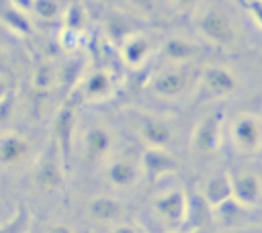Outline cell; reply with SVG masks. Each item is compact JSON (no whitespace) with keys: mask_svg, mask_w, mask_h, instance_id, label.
<instances>
[{"mask_svg":"<svg viewBox=\"0 0 262 233\" xmlns=\"http://www.w3.org/2000/svg\"><path fill=\"white\" fill-rule=\"evenodd\" d=\"M106 178L111 184L119 186V188H125V186H131L135 180H137V166L129 159H117L108 166L106 170Z\"/></svg>","mask_w":262,"mask_h":233,"instance_id":"obj_16","label":"cell"},{"mask_svg":"<svg viewBox=\"0 0 262 233\" xmlns=\"http://www.w3.org/2000/svg\"><path fill=\"white\" fill-rule=\"evenodd\" d=\"M203 196H205V200L211 204L213 211H215L219 204L227 202V200L231 198V176L225 174V172L213 174V176L207 180V184H205Z\"/></svg>","mask_w":262,"mask_h":233,"instance_id":"obj_9","label":"cell"},{"mask_svg":"<svg viewBox=\"0 0 262 233\" xmlns=\"http://www.w3.org/2000/svg\"><path fill=\"white\" fill-rule=\"evenodd\" d=\"M49 233H72V229L66 227V225H53V227L49 229Z\"/></svg>","mask_w":262,"mask_h":233,"instance_id":"obj_26","label":"cell"},{"mask_svg":"<svg viewBox=\"0 0 262 233\" xmlns=\"http://www.w3.org/2000/svg\"><path fill=\"white\" fill-rule=\"evenodd\" d=\"M149 49H151V41H149L145 35L131 33V35H127V39L123 41L121 55H123L125 63H129L131 67H137V65H141V63L147 59Z\"/></svg>","mask_w":262,"mask_h":233,"instance_id":"obj_10","label":"cell"},{"mask_svg":"<svg viewBox=\"0 0 262 233\" xmlns=\"http://www.w3.org/2000/svg\"><path fill=\"white\" fill-rule=\"evenodd\" d=\"M137 129H139L141 139L149 147L164 149L172 139V131H170L168 123L158 119V116H151V114H141L137 121Z\"/></svg>","mask_w":262,"mask_h":233,"instance_id":"obj_7","label":"cell"},{"mask_svg":"<svg viewBox=\"0 0 262 233\" xmlns=\"http://www.w3.org/2000/svg\"><path fill=\"white\" fill-rule=\"evenodd\" d=\"M27 221H29L27 211H20L10 223H6L4 227H0V233H23L27 229Z\"/></svg>","mask_w":262,"mask_h":233,"instance_id":"obj_21","label":"cell"},{"mask_svg":"<svg viewBox=\"0 0 262 233\" xmlns=\"http://www.w3.org/2000/svg\"><path fill=\"white\" fill-rule=\"evenodd\" d=\"M111 135L106 129L102 127H92L86 131L84 137V147H86V155L90 159H98L102 155H106V151L111 149Z\"/></svg>","mask_w":262,"mask_h":233,"instance_id":"obj_15","label":"cell"},{"mask_svg":"<svg viewBox=\"0 0 262 233\" xmlns=\"http://www.w3.org/2000/svg\"><path fill=\"white\" fill-rule=\"evenodd\" d=\"M213 213L211 204L205 200L203 194H190L188 204H186V217H184V229H201L207 221L209 215Z\"/></svg>","mask_w":262,"mask_h":233,"instance_id":"obj_13","label":"cell"},{"mask_svg":"<svg viewBox=\"0 0 262 233\" xmlns=\"http://www.w3.org/2000/svg\"><path fill=\"white\" fill-rule=\"evenodd\" d=\"M72 129H74V116H72V110H61V114H59V119H57V139H59L63 157H68V153H70Z\"/></svg>","mask_w":262,"mask_h":233,"instance_id":"obj_18","label":"cell"},{"mask_svg":"<svg viewBox=\"0 0 262 233\" xmlns=\"http://www.w3.org/2000/svg\"><path fill=\"white\" fill-rule=\"evenodd\" d=\"M221 133H223V112L215 110L209 112L201 123L196 125L192 133V149L199 155H211L221 145Z\"/></svg>","mask_w":262,"mask_h":233,"instance_id":"obj_3","label":"cell"},{"mask_svg":"<svg viewBox=\"0 0 262 233\" xmlns=\"http://www.w3.org/2000/svg\"><path fill=\"white\" fill-rule=\"evenodd\" d=\"M194 80L196 76L188 65H174L151 80V90L162 98H176L184 94Z\"/></svg>","mask_w":262,"mask_h":233,"instance_id":"obj_4","label":"cell"},{"mask_svg":"<svg viewBox=\"0 0 262 233\" xmlns=\"http://www.w3.org/2000/svg\"><path fill=\"white\" fill-rule=\"evenodd\" d=\"M244 6H246V10L250 12L252 20L262 29V0H246Z\"/></svg>","mask_w":262,"mask_h":233,"instance_id":"obj_22","label":"cell"},{"mask_svg":"<svg viewBox=\"0 0 262 233\" xmlns=\"http://www.w3.org/2000/svg\"><path fill=\"white\" fill-rule=\"evenodd\" d=\"M39 8H43V10H41L43 14H53V10H55L53 2H49V0H43V2H39Z\"/></svg>","mask_w":262,"mask_h":233,"instance_id":"obj_25","label":"cell"},{"mask_svg":"<svg viewBox=\"0 0 262 233\" xmlns=\"http://www.w3.org/2000/svg\"><path fill=\"white\" fill-rule=\"evenodd\" d=\"M115 233H143V231L139 227H135V225H119L115 229Z\"/></svg>","mask_w":262,"mask_h":233,"instance_id":"obj_24","label":"cell"},{"mask_svg":"<svg viewBox=\"0 0 262 233\" xmlns=\"http://www.w3.org/2000/svg\"><path fill=\"white\" fill-rule=\"evenodd\" d=\"M199 53L196 45L188 39H182V37H170L164 45H162V55L170 61V63H182L186 65L190 59H194Z\"/></svg>","mask_w":262,"mask_h":233,"instance_id":"obj_11","label":"cell"},{"mask_svg":"<svg viewBox=\"0 0 262 233\" xmlns=\"http://www.w3.org/2000/svg\"><path fill=\"white\" fill-rule=\"evenodd\" d=\"M199 88L205 96H227V94L235 92L237 78L227 67L209 65L199 76Z\"/></svg>","mask_w":262,"mask_h":233,"instance_id":"obj_5","label":"cell"},{"mask_svg":"<svg viewBox=\"0 0 262 233\" xmlns=\"http://www.w3.org/2000/svg\"><path fill=\"white\" fill-rule=\"evenodd\" d=\"M133 2H135V6H139V8H143V10H147V8L154 6V0H133Z\"/></svg>","mask_w":262,"mask_h":233,"instance_id":"obj_27","label":"cell"},{"mask_svg":"<svg viewBox=\"0 0 262 233\" xmlns=\"http://www.w3.org/2000/svg\"><path fill=\"white\" fill-rule=\"evenodd\" d=\"M143 168L145 172L151 176V178H160L164 174H170L178 168L176 159L164 151V149H158V147H149L145 153H143Z\"/></svg>","mask_w":262,"mask_h":233,"instance_id":"obj_12","label":"cell"},{"mask_svg":"<svg viewBox=\"0 0 262 233\" xmlns=\"http://www.w3.org/2000/svg\"><path fill=\"white\" fill-rule=\"evenodd\" d=\"M27 153V143L18 137H8L0 143V159L2 161H18Z\"/></svg>","mask_w":262,"mask_h":233,"instance_id":"obj_19","label":"cell"},{"mask_svg":"<svg viewBox=\"0 0 262 233\" xmlns=\"http://www.w3.org/2000/svg\"><path fill=\"white\" fill-rule=\"evenodd\" d=\"M178 12H192L199 6V0H168Z\"/></svg>","mask_w":262,"mask_h":233,"instance_id":"obj_23","label":"cell"},{"mask_svg":"<svg viewBox=\"0 0 262 233\" xmlns=\"http://www.w3.org/2000/svg\"><path fill=\"white\" fill-rule=\"evenodd\" d=\"M39 182L43 186H57L59 184V170L53 161H47L39 172Z\"/></svg>","mask_w":262,"mask_h":233,"instance_id":"obj_20","label":"cell"},{"mask_svg":"<svg viewBox=\"0 0 262 233\" xmlns=\"http://www.w3.org/2000/svg\"><path fill=\"white\" fill-rule=\"evenodd\" d=\"M196 29L203 39L215 45H229L235 41V27L227 12H223L217 6L205 8L199 12Z\"/></svg>","mask_w":262,"mask_h":233,"instance_id":"obj_2","label":"cell"},{"mask_svg":"<svg viewBox=\"0 0 262 233\" xmlns=\"http://www.w3.org/2000/svg\"><path fill=\"white\" fill-rule=\"evenodd\" d=\"M88 213L92 219L100 221V223H113L121 217L123 208L119 204V200L111 198V196H98V198H92L90 204H88Z\"/></svg>","mask_w":262,"mask_h":233,"instance_id":"obj_14","label":"cell"},{"mask_svg":"<svg viewBox=\"0 0 262 233\" xmlns=\"http://www.w3.org/2000/svg\"><path fill=\"white\" fill-rule=\"evenodd\" d=\"M186 204H188V196L182 190H170L162 196L156 198V213L170 221V223H180L184 225V217H186Z\"/></svg>","mask_w":262,"mask_h":233,"instance_id":"obj_8","label":"cell"},{"mask_svg":"<svg viewBox=\"0 0 262 233\" xmlns=\"http://www.w3.org/2000/svg\"><path fill=\"white\" fill-rule=\"evenodd\" d=\"M231 198L239 206H256L262 198V180L252 172L231 176Z\"/></svg>","mask_w":262,"mask_h":233,"instance_id":"obj_6","label":"cell"},{"mask_svg":"<svg viewBox=\"0 0 262 233\" xmlns=\"http://www.w3.org/2000/svg\"><path fill=\"white\" fill-rule=\"evenodd\" d=\"M229 139L235 151L250 155L262 149V119L252 112H242L233 116L229 125Z\"/></svg>","mask_w":262,"mask_h":233,"instance_id":"obj_1","label":"cell"},{"mask_svg":"<svg viewBox=\"0 0 262 233\" xmlns=\"http://www.w3.org/2000/svg\"><path fill=\"white\" fill-rule=\"evenodd\" d=\"M111 90H113V80L106 72H94L86 80V86H84V94L88 98H94V100H100V98L108 96Z\"/></svg>","mask_w":262,"mask_h":233,"instance_id":"obj_17","label":"cell"}]
</instances>
